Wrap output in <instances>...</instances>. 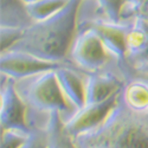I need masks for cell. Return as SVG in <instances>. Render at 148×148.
I'll use <instances>...</instances> for the list:
<instances>
[{"label": "cell", "instance_id": "obj_1", "mask_svg": "<svg viewBox=\"0 0 148 148\" xmlns=\"http://www.w3.org/2000/svg\"><path fill=\"white\" fill-rule=\"evenodd\" d=\"M81 3L82 0H69L53 16L34 21L25 30L21 38L8 49L31 53L50 63H64L77 32Z\"/></svg>", "mask_w": 148, "mask_h": 148}, {"label": "cell", "instance_id": "obj_2", "mask_svg": "<svg viewBox=\"0 0 148 148\" xmlns=\"http://www.w3.org/2000/svg\"><path fill=\"white\" fill-rule=\"evenodd\" d=\"M73 140L77 148H148V116L116 102L100 123Z\"/></svg>", "mask_w": 148, "mask_h": 148}, {"label": "cell", "instance_id": "obj_3", "mask_svg": "<svg viewBox=\"0 0 148 148\" xmlns=\"http://www.w3.org/2000/svg\"><path fill=\"white\" fill-rule=\"evenodd\" d=\"M14 81V88L25 107V123L30 129L44 130L53 115L63 121L68 108L56 78V68L47 69Z\"/></svg>", "mask_w": 148, "mask_h": 148}, {"label": "cell", "instance_id": "obj_4", "mask_svg": "<svg viewBox=\"0 0 148 148\" xmlns=\"http://www.w3.org/2000/svg\"><path fill=\"white\" fill-rule=\"evenodd\" d=\"M65 63L85 73H114L125 82L136 72L130 65L120 63L110 55L100 34L90 27L77 30Z\"/></svg>", "mask_w": 148, "mask_h": 148}, {"label": "cell", "instance_id": "obj_5", "mask_svg": "<svg viewBox=\"0 0 148 148\" xmlns=\"http://www.w3.org/2000/svg\"><path fill=\"white\" fill-rule=\"evenodd\" d=\"M58 65L60 64L50 63L24 51L7 49L0 52V76L11 79H18L43 70L57 68Z\"/></svg>", "mask_w": 148, "mask_h": 148}, {"label": "cell", "instance_id": "obj_6", "mask_svg": "<svg viewBox=\"0 0 148 148\" xmlns=\"http://www.w3.org/2000/svg\"><path fill=\"white\" fill-rule=\"evenodd\" d=\"M84 76L85 72L76 69L65 62L56 68L58 87L68 108V116L63 121H65L71 114L77 112L85 104Z\"/></svg>", "mask_w": 148, "mask_h": 148}, {"label": "cell", "instance_id": "obj_7", "mask_svg": "<svg viewBox=\"0 0 148 148\" xmlns=\"http://www.w3.org/2000/svg\"><path fill=\"white\" fill-rule=\"evenodd\" d=\"M116 102L117 96L101 102L85 103L81 109H78L77 112L71 114L65 121H63V125L71 136L76 138L78 134L100 123L109 113V110L116 104Z\"/></svg>", "mask_w": 148, "mask_h": 148}, {"label": "cell", "instance_id": "obj_8", "mask_svg": "<svg viewBox=\"0 0 148 148\" xmlns=\"http://www.w3.org/2000/svg\"><path fill=\"white\" fill-rule=\"evenodd\" d=\"M16 126H26L25 107L16 91L14 81L0 76V130Z\"/></svg>", "mask_w": 148, "mask_h": 148}, {"label": "cell", "instance_id": "obj_9", "mask_svg": "<svg viewBox=\"0 0 148 148\" xmlns=\"http://www.w3.org/2000/svg\"><path fill=\"white\" fill-rule=\"evenodd\" d=\"M117 102L134 114L148 116V73L135 72L130 76L123 83Z\"/></svg>", "mask_w": 148, "mask_h": 148}, {"label": "cell", "instance_id": "obj_10", "mask_svg": "<svg viewBox=\"0 0 148 148\" xmlns=\"http://www.w3.org/2000/svg\"><path fill=\"white\" fill-rule=\"evenodd\" d=\"M126 59L136 70L138 66L148 60V20L138 17L130 20L125 38Z\"/></svg>", "mask_w": 148, "mask_h": 148}, {"label": "cell", "instance_id": "obj_11", "mask_svg": "<svg viewBox=\"0 0 148 148\" xmlns=\"http://www.w3.org/2000/svg\"><path fill=\"white\" fill-rule=\"evenodd\" d=\"M125 81L109 72L85 73L84 94L85 103L101 102L117 96Z\"/></svg>", "mask_w": 148, "mask_h": 148}, {"label": "cell", "instance_id": "obj_12", "mask_svg": "<svg viewBox=\"0 0 148 148\" xmlns=\"http://www.w3.org/2000/svg\"><path fill=\"white\" fill-rule=\"evenodd\" d=\"M34 21L29 16L26 5L21 0H1L0 27H16L26 30Z\"/></svg>", "mask_w": 148, "mask_h": 148}, {"label": "cell", "instance_id": "obj_13", "mask_svg": "<svg viewBox=\"0 0 148 148\" xmlns=\"http://www.w3.org/2000/svg\"><path fill=\"white\" fill-rule=\"evenodd\" d=\"M43 132L46 148H77L73 138L65 129L59 114L52 116Z\"/></svg>", "mask_w": 148, "mask_h": 148}, {"label": "cell", "instance_id": "obj_14", "mask_svg": "<svg viewBox=\"0 0 148 148\" xmlns=\"http://www.w3.org/2000/svg\"><path fill=\"white\" fill-rule=\"evenodd\" d=\"M68 1L69 0H38L26 5V10L33 21H40L57 13L68 4Z\"/></svg>", "mask_w": 148, "mask_h": 148}, {"label": "cell", "instance_id": "obj_15", "mask_svg": "<svg viewBox=\"0 0 148 148\" xmlns=\"http://www.w3.org/2000/svg\"><path fill=\"white\" fill-rule=\"evenodd\" d=\"M31 129L26 126L8 127L0 130V148H19L30 136Z\"/></svg>", "mask_w": 148, "mask_h": 148}, {"label": "cell", "instance_id": "obj_16", "mask_svg": "<svg viewBox=\"0 0 148 148\" xmlns=\"http://www.w3.org/2000/svg\"><path fill=\"white\" fill-rule=\"evenodd\" d=\"M98 11L113 21H121V11L125 0H96Z\"/></svg>", "mask_w": 148, "mask_h": 148}, {"label": "cell", "instance_id": "obj_17", "mask_svg": "<svg viewBox=\"0 0 148 148\" xmlns=\"http://www.w3.org/2000/svg\"><path fill=\"white\" fill-rule=\"evenodd\" d=\"M25 30L16 27H0V37H1V51L11 47L16 42H18Z\"/></svg>", "mask_w": 148, "mask_h": 148}, {"label": "cell", "instance_id": "obj_18", "mask_svg": "<svg viewBox=\"0 0 148 148\" xmlns=\"http://www.w3.org/2000/svg\"><path fill=\"white\" fill-rule=\"evenodd\" d=\"M19 148H46L44 132L38 129H31L30 136Z\"/></svg>", "mask_w": 148, "mask_h": 148}, {"label": "cell", "instance_id": "obj_19", "mask_svg": "<svg viewBox=\"0 0 148 148\" xmlns=\"http://www.w3.org/2000/svg\"><path fill=\"white\" fill-rule=\"evenodd\" d=\"M135 71L136 72H142V73H148V60L145 62V63L141 64L140 66H138Z\"/></svg>", "mask_w": 148, "mask_h": 148}, {"label": "cell", "instance_id": "obj_20", "mask_svg": "<svg viewBox=\"0 0 148 148\" xmlns=\"http://www.w3.org/2000/svg\"><path fill=\"white\" fill-rule=\"evenodd\" d=\"M141 17H143V18H146V19L148 20V3L146 4V6H145V8H143V11H142Z\"/></svg>", "mask_w": 148, "mask_h": 148}, {"label": "cell", "instance_id": "obj_21", "mask_svg": "<svg viewBox=\"0 0 148 148\" xmlns=\"http://www.w3.org/2000/svg\"><path fill=\"white\" fill-rule=\"evenodd\" d=\"M21 1L25 4V5H29V4H32V3H36V1H38V0H21Z\"/></svg>", "mask_w": 148, "mask_h": 148}]
</instances>
